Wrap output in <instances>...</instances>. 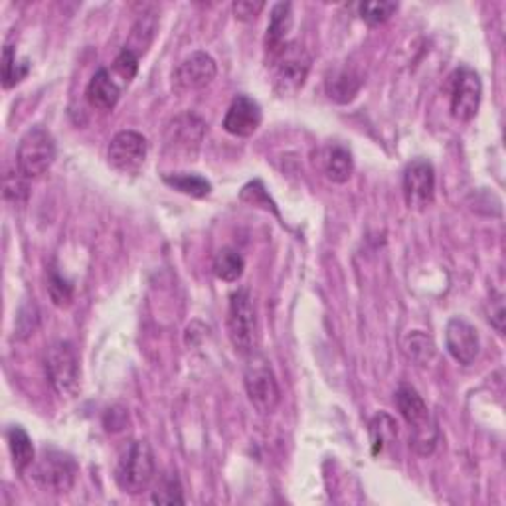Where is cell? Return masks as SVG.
<instances>
[{
	"label": "cell",
	"instance_id": "cell-1",
	"mask_svg": "<svg viewBox=\"0 0 506 506\" xmlns=\"http://www.w3.org/2000/svg\"><path fill=\"white\" fill-rule=\"evenodd\" d=\"M155 453L147 441H127L117 457L115 480L127 494L145 492L155 480Z\"/></svg>",
	"mask_w": 506,
	"mask_h": 506
},
{
	"label": "cell",
	"instance_id": "cell-2",
	"mask_svg": "<svg viewBox=\"0 0 506 506\" xmlns=\"http://www.w3.org/2000/svg\"><path fill=\"white\" fill-rule=\"evenodd\" d=\"M396 406L411 429L414 449L419 455H431L438 445L439 431L423 398L411 386H399L396 392Z\"/></svg>",
	"mask_w": 506,
	"mask_h": 506
},
{
	"label": "cell",
	"instance_id": "cell-3",
	"mask_svg": "<svg viewBox=\"0 0 506 506\" xmlns=\"http://www.w3.org/2000/svg\"><path fill=\"white\" fill-rule=\"evenodd\" d=\"M243 384L252 406L260 411L262 416L274 414L279 406L281 392L272 364H269V360L263 355H257V352L247 355Z\"/></svg>",
	"mask_w": 506,
	"mask_h": 506
},
{
	"label": "cell",
	"instance_id": "cell-4",
	"mask_svg": "<svg viewBox=\"0 0 506 506\" xmlns=\"http://www.w3.org/2000/svg\"><path fill=\"white\" fill-rule=\"evenodd\" d=\"M274 60V89L281 98H291L305 86L311 72L313 57L297 42H287L272 56Z\"/></svg>",
	"mask_w": 506,
	"mask_h": 506
},
{
	"label": "cell",
	"instance_id": "cell-5",
	"mask_svg": "<svg viewBox=\"0 0 506 506\" xmlns=\"http://www.w3.org/2000/svg\"><path fill=\"white\" fill-rule=\"evenodd\" d=\"M56 160V140L44 127H32L22 135L16 152V167L25 179H40Z\"/></svg>",
	"mask_w": 506,
	"mask_h": 506
},
{
	"label": "cell",
	"instance_id": "cell-6",
	"mask_svg": "<svg viewBox=\"0 0 506 506\" xmlns=\"http://www.w3.org/2000/svg\"><path fill=\"white\" fill-rule=\"evenodd\" d=\"M228 335L233 348L247 356L255 352L257 345V315L255 305L247 289L235 291L228 307Z\"/></svg>",
	"mask_w": 506,
	"mask_h": 506
},
{
	"label": "cell",
	"instance_id": "cell-7",
	"mask_svg": "<svg viewBox=\"0 0 506 506\" xmlns=\"http://www.w3.org/2000/svg\"><path fill=\"white\" fill-rule=\"evenodd\" d=\"M46 372L56 394L76 398L79 392V360L67 340H57L46 350Z\"/></svg>",
	"mask_w": 506,
	"mask_h": 506
},
{
	"label": "cell",
	"instance_id": "cell-8",
	"mask_svg": "<svg viewBox=\"0 0 506 506\" xmlns=\"http://www.w3.org/2000/svg\"><path fill=\"white\" fill-rule=\"evenodd\" d=\"M32 477L46 492H67L76 482L77 463L62 451L44 449L38 461H34Z\"/></svg>",
	"mask_w": 506,
	"mask_h": 506
},
{
	"label": "cell",
	"instance_id": "cell-9",
	"mask_svg": "<svg viewBox=\"0 0 506 506\" xmlns=\"http://www.w3.org/2000/svg\"><path fill=\"white\" fill-rule=\"evenodd\" d=\"M482 99L480 77L467 66L459 67L451 77V115L457 121H470L479 113Z\"/></svg>",
	"mask_w": 506,
	"mask_h": 506
},
{
	"label": "cell",
	"instance_id": "cell-10",
	"mask_svg": "<svg viewBox=\"0 0 506 506\" xmlns=\"http://www.w3.org/2000/svg\"><path fill=\"white\" fill-rule=\"evenodd\" d=\"M149 143L147 139L137 131L117 133L108 149L109 164L121 174H137L147 160Z\"/></svg>",
	"mask_w": 506,
	"mask_h": 506
},
{
	"label": "cell",
	"instance_id": "cell-11",
	"mask_svg": "<svg viewBox=\"0 0 506 506\" xmlns=\"http://www.w3.org/2000/svg\"><path fill=\"white\" fill-rule=\"evenodd\" d=\"M435 170L426 159L411 160L404 170V198L411 210H426L433 204Z\"/></svg>",
	"mask_w": 506,
	"mask_h": 506
},
{
	"label": "cell",
	"instance_id": "cell-12",
	"mask_svg": "<svg viewBox=\"0 0 506 506\" xmlns=\"http://www.w3.org/2000/svg\"><path fill=\"white\" fill-rule=\"evenodd\" d=\"M218 67L214 57L206 52H194L176 66L172 74V86L179 93L204 89L214 81Z\"/></svg>",
	"mask_w": 506,
	"mask_h": 506
},
{
	"label": "cell",
	"instance_id": "cell-13",
	"mask_svg": "<svg viewBox=\"0 0 506 506\" xmlns=\"http://www.w3.org/2000/svg\"><path fill=\"white\" fill-rule=\"evenodd\" d=\"M206 125L196 115H181L169 125L167 137V150H172V155H182L184 160L194 159L200 143L204 139Z\"/></svg>",
	"mask_w": 506,
	"mask_h": 506
},
{
	"label": "cell",
	"instance_id": "cell-14",
	"mask_svg": "<svg viewBox=\"0 0 506 506\" xmlns=\"http://www.w3.org/2000/svg\"><path fill=\"white\" fill-rule=\"evenodd\" d=\"M445 346L449 350V355L463 367L473 364L479 356L480 340L477 328L467 323L465 319H451L445 328Z\"/></svg>",
	"mask_w": 506,
	"mask_h": 506
},
{
	"label": "cell",
	"instance_id": "cell-15",
	"mask_svg": "<svg viewBox=\"0 0 506 506\" xmlns=\"http://www.w3.org/2000/svg\"><path fill=\"white\" fill-rule=\"evenodd\" d=\"M263 121L260 103L247 96H238L223 117V129L233 137H252Z\"/></svg>",
	"mask_w": 506,
	"mask_h": 506
},
{
	"label": "cell",
	"instance_id": "cell-16",
	"mask_svg": "<svg viewBox=\"0 0 506 506\" xmlns=\"http://www.w3.org/2000/svg\"><path fill=\"white\" fill-rule=\"evenodd\" d=\"M86 98L91 108L99 111H111L117 101L121 98V88L117 86V81L108 69H99V72L91 77L89 86L86 89Z\"/></svg>",
	"mask_w": 506,
	"mask_h": 506
},
{
	"label": "cell",
	"instance_id": "cell-17",
	"mask_svg": "<svg viewBox=\"0 0 506 506\" xmlns=\"http://www.w3.org/2000/svg\"><path fill=\"white\" fill-rule=\"evenodd\" d=\"M321 169L328 181L345 184L355 170V160L343 145H328L321 150Z\"/></svg>",
	"mask_w": 506,
	"mask_h": 506
},
{
	"label": "cell",
	"instance_id": "cell-18",
	"mask_svg": "<svg viewBox=\"0 0 506 506\" xmlns=\"http://www.w3.org/2000/svg\"><path fill=\"white\" fill-rule=\"evenodd\" d=\"M293 26V6L289 3H279L274 6L272 16H269L265 48L269 56L277 54L287 44V34Z\"/></svg>",
	"mask_w": 506,
	"mask_h": 506
},
{
	"label": "cell",
	"instance_id": "cell-19",
	"mask_svg": "<svg viewBox=\"0 0 506 506\" xmlns=\"http://www.w3.org/2000/svg\"><path fill=\"white\" fill-rule=\"evenodd\" d=\"M6 438H8V449H10V455H13L15 469L22 473V470H26L28 467L34 465V461H36L30 435L20 426H13L6 431Z\"/></svg>",
	"mask_w": 506,
	"mask_h": 506
},
{
	"label": "cell",
	"instance_id": "cell-20",
	"mask_svg": "<svg viewBox=\"0 0 506 506\" xmlns=\"http://www.w3.org/2000/svg\"><path fill=\"white\" fill-rule=\"evenodd\" d=\"M164 182H167L170 188H174V191L192 198H206L212 192V184L200 174H191V172L164 174Z\"/></svg>",
	"mask_w": 506,
	"mask_h": 506
},
{
	"label": "cell",
	"instance_id": "cell-21",
	"mask_svg": "<svg viewBox=\"0 0 506 506\" xmlns=\"http://www.w3.org/2000/svg\"><path fill=\"white\" fill-rule=\"evenodd\" d=\"M155 34H157V16L149 13L143 18L137 20V25L131 30V38H129V44L125 46V50L133 52L140 57L149 50L152 40H155Z\"/></svg>",
	"mask_w": 506,
	"mask_h": 506
},
{
	"label": "cell",
	"instance_id": "cell-22",
	"mask_svg": "<svg viewBox=\"0 0 506 506\" xmlns=\"http://www.w3.org/2000/svg\"><path fill=\"white\" fill-rule=\"evenodd\" d=\"M243 257L232 250V247H222V250L214 257V274L218 279L226 281V284H233L243 275Z\"/></svg>",
	"mask_w": 506,
	"mask_h": 506
},
{
	"label": "cell",
	"instance_id": "cell-23",
	"mask_svg": "<svg viewBox=\"0 0 506 506\" xmlns=\"http://www.w3.org/2000/svg\"><path fill=\"white\" fill-rule=\"evenodd\" d=\"M398 438V426L394 418L387 414L376 416L370 423V439H372V453L380 455L387 445H392Z\"/></svg>",
	"mask_w": 506,
	"mask_h": 506
},
{
	"label": "cell",
	"instance_id": "cell-24",
	"mask_svg": "<svg viewBox=\"0 0 506 506\" xmlns=\"http://www.w3.org/2000/svg\"><path fill=\"white\" fill-rule=\"evenodd\" d=\"M360 86H362V79L356 74L338 72L336 76H333L326 81V91L331 99H335L338 103H346L356 96Z\"/></svg>",
	"mask_w": 506,
	"mask_h": 506
},
{
	"label": "cell",
	"instance_id": "cell-25",
	"mask_svg": "<svg viewBox=\"0 0 506 506\" xmlns=\"http://www.w3.org/2000/svg\"><path fill=\"white\" fill-rule=\"evenodd\" d=\"M30 72V62L28 60H16V52L13 46H6L3 52V86L6 89L15 88L20 84Z\"/></svg>",
	"mask_w": 506,
	"mask_h": 506
},
{
	"label": "cell",
	"instance_id": "cell-26",
	"mask_svg": "<svg viewBox=\"0 0 506 506\" xmlns=\"http://www.w3.org/2000/svg\"><path fill=\"white\" fill-rule=\"evenodd\" d=\"M406 352L408 356L418 364H429L435 356V345L431 336L421 331H414L406 338Z\"/></svg>",
	"mask_w": 506,
	"mask_h": 506
},
{
	"label": "cell",
	"instance_id": "cell-27",
	"mask_svg": "<svg viewBox=\"0 0 506 506\" xmlns=\"http://www.w3.org/2000/svg\"><path fill=\"white\" fill-rule=\"evenodd\" d=\"M396 10H398V5L387 3V0H374V3H362L358 6L360 18L370 26L384 25V22L396 13Z\"/></svg>",
	"mask_w": 506,
	"mask_h": 506
},
{
	"label": "cell",
	"instance_id": "cell-28",
	"mask_svg": "<svg viewBox=\"0 0 506 506\" xmlns=\"http://www.w3.org/2000/svg\"><path fill=\"white\" fill-rule=\"evenodd\" d=\"M152 501L157 504H184L182 489L176 475H167L160 479L155 492H152Z\"/></svg>",
	"mask_w": 506,
	"mask_h": 506
},
{
	"label": "cell",
	"instance_id": "cell-29",
	"mask_svg": "<svg viewBox=\"0 0 506 506\" xmlns=\"http://www.w3.org/2000/svg\"><path fill=\"white\" fill-rule=\"evenodd\" d=\"M48 293H50L56 307H67L74 297V287L69 285V281H66L62 275L52 272L50 281H48Z\"/></svg>",
	"mask_w": 506,
	"mask_h": 506
},
{
	"label": "cell",
	"instance_id": "cell-30",
	"mask_svg": "<svg viewBox=\"0 0 506 506\" xmlns=\"http://www.w3.org/2000/svg\"><path fill=\"white\" fill-rule=\"evenodd\" d=\"M25 176H22L20 170L16 172H6L5 176V198L13 200V202H25L28 196V186H26Z\"/></svg>",
	"mask_w": 506,
	"mask_h": 506
},
{
	"label": "cell",
	"instance_id": "cell-31",
	"mask_svg": "<svg viewBox=\"0 0 506 506\" xmlns=\"http://www.w3.org/2000/svg\"><path fill=\"white\" fill-rule=\"evenodd\" d=\"M113 69H115L117 76H119L123 81H127V84H129V81H131L139 72V56L123 48V52L115 57Z\"/></svg>",
	"mask_w": 506,
	"mask_h": 506
},
{
	"label": "cell",
	"instance_id": "cell-32",
	"mask_svg": "<svg viewBox=\"0 0 506 506\" xmlns=\"http://www.w3.org/2000/svg\"><path fill=\"white\" fill-rule=\"evenodd\" d=\"M265 3H257V0H238L233 3V15L242 22H252L262 15Z\"/></svg>",
	"mask_w": 506,
	"mask_h": 506
},
{
	"label": "cell",
	"instance_id": "cell-33",
	"mask_svg": "<svg viewBox=\"0 0 506 506\" xmlns=\"http://www.w3.org/2000/svg\"><path fill=\"white\" fill-rule=\"evenodd\" d=\"M491 305H494V311L491 309V325L497 328V333H504V301L502 295H494L491 299Z\"/></svg>",
	"mask_w": 506,
	"mask_h": 506
}]
</instances>
